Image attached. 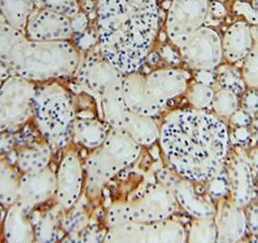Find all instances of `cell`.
Here are the masks:
<instances>
[{
    "instance_id": "4dcf8cb0",
    "label": "cell",
    "mask_w": 258,
    "mask_h": 243,
    "mask_svg": "<svg viewBox=\"0 0 258 243\" xmlns=\"http://www.w3.org/2000/svg\"><path fill=\"white\" fill-rule=\"evenodd\" d=\"M218 82L220 88L223 90H230L238 94L245 90V80L242 72L232 66H221L218 73Z\"/></svg>"
},
{
    "instance_id": "e575fe53",
    "label": "cell",
    "mask_w": 258,
    "mask_h": 243,
    "mask_svg": "<svg viewBox=\"0 0 258 243\" xmlns=\"http://www.w3.org/2000/svg\"><path fill=\"white\" fill-rule=\"evenodd\" d=\"M241 109L250 116L258 112V89H249L242 96Z\"/></svg>"
},
{
    "instance_id": "8d00e7d4",
    "label": "cell",
    "mask_w": 258,
    "mask_h": 243,
    "mask_svg": "<svg viewBox=\"0 0 258 243\" xmlns=\"http://www.w3.org/2000/svg\"><path fill=\"white\" fill-rule=\"evenodd\" d=\"M245 210L246 228L252 234H258V206L249 205L245 206Z\"/></svg>"
},
{
    "instance_id": "d6a6232c",
    "label": "cell",
    "mask_w": 258,
    "mask_h": 243,
    "mask_svg": "<svg viewBox=\"0 0 258 243\" xmlns=\"http://www.w3.org/2000/svg\"><path fill=\"white\" fill-rule=\"evenodd\" d=\"M45 9L61 14L71 19L80 12L77 0H41Z\"/></svg>"
},
{
    "instance_id": "7402d4cb",
    "label": "cell",
    "mask_w": 258,
    "mask_h": 243,
    "mask_svg": "<svg viewBox=\"0 0 258 243\" xmlns=\"http://www.w3.org/2000/svg\"><path fill=\"white\" fill-rule=\"evenodd\" d=\"M117 129H122L142 146L152 145L159 137V128L154 117L137 115L127 111L120 121Z\"/></svg>"
},
{
    "instance_id": "f1b7e54d",
    "label": "cell",
    "mask_w": 258,
    "mask_h": 243,
    "mask_svg": "<svg viewBox=\"0 0 258 243\" xmlns=\"http://www.w3.org/2000/svg\"><path fill=\"white\" fill-rule=\"evenodd\" d=\"M211 108L219 116L230 117L239 109V99L236 93L220 89L215 92Z\"/></svg>"
},
{
    "instance_id": "ee69618b",
    "label": "cell",
    "mask_w": 258,
    "mask_h": 243,
    "mask_svg": "<svg viewBox=\"0 0 258 243\" xmlns=\"http://www.w3.org/2000/svg\"><path fill=\"white\" fill-rule=\"evenodd\" d=\"M249 165L255 172H258V148H254L250 151Z\"/></svg>"
},
{
    "instance_id": "52a82bcc",
    "label": "cell",
    "mask_w": 258,
    "mask_h": 243,
    "mask_svg": "<svg viewBox=\"0 0 258 243\" xmlns=\"http://www.w3.org/2000/svg\"><path fill=\"white\" fill-rule=\"evenodd\" d=\"M105 242H185L187 232L181 223L166 219L153 223H125L109 228Z\"/></svg>"
},
{
    "instance_id": "ab89813d",
    "label": "cell",
    "mask_w": 258,
    "mask_h": 243,
    "mask_svg": "<svg viewBox=\"0 0 258 243\" xmlns=\"http://www.w3.org/2000/svg\"><path fill=\"white\" fill-rule=\"evenodd\" d=\"M160 55L170 64H178L181 59L180 52H177L170 46H163L160 50Z\"/></svg>"
},
{
    "instance_id": "9a60e30c",
    "label": "cell",
    "mask_w": 258,
    "mask_h": 243,
    "mask_svg": "<svg viewBox=\"0 0 258 243\" xmlns=\"http://www.w3.org/2000/svg\"><path fill=\"white\" fill-rule=\"evenodd\" d=\"M56 177L52 170L45 169L26 173L20 179L18 200L31 211L55 195Z\"/></svg>"
},
{
    "instance_id": "2e32d148",
    "label": "cell",
    "mask_w": 258,
    "mask_h": 243,
    "mask_svg": "<svg viewBox=\"0 0 258 243\" xmlns=\"http://www.w3.org/2000/svg\"><path fill=\"white\" fill-rule=\"evenodd\" d=\"M214 219L217 226L218 242H238L245 236V209L235 204L229 197L220 199Z\"/></svg>"
},
{
    "instance_id": "5bb4252c",
    "label": "cell",
    "mask_w": 258,
    "mask_h": 243,
    "mask_svg": "<svg viewBox=\"0 0 258 243\" xmlns=\"http://www.w3.org/2000/svg\"><path fill=\"white\" fill-rule=\"evenodd\" d=\"M70 19L49 9H43L29 18L26 35L39 42H62L73 36Z\"/></svg>"
},
{
    "instance_id": "8fae6325",
    "label": "cell",
    "mask_w": 258,
    "mask_h": 243,
    "mask_svg": "<svg viewBox=\"0 0 258 243\" xmlns=\"http://www.w3.org/2000/svg\"><path fill=\"white\" fill-rule=\"evenodd\" d=\"M124 74L112 63H110L101 53L93 52L82 65L78 80L82 88L92 94L97 100L109 90L122 87Z\"/></svg>"
},
{
    "instance_id": "7dc6e473",
    "label": "cell",
    "mask_w": 258,
    "mask_h": 243,
    "mask_svg": "<svg viewBox=\"0 0 258 243\" xmlns=\"http://www.w3.org/2000/svg\"><path fill=\"white\" fill-rule=\"evenodd\" d=\"M216 1H219V2H224V1H226V0H216Z\"/></svg>"
},
{
    "instance_id": "83f0119b",
    "label": "cell",
    "mask_w": 258,
    "mask_h": 243,
    "mask_svg": "<svg viewBox=\"0 0 258 243\" xmlns=\"http://www.w3.org/2000/svg\"><path fill=\"white\" fill-rule=\"evenodd\" d=\"M217 226L214 218H195L187 232L188 242H216Z\"/></svg>"
},
{
    "instance_id": "d590c367",
    "label": "cell",
    "mask_w": 258,
    "mask_h": 243,
    "mask_svg": "<svg viewBox=\"0 0 258 243\" xmlns=\"http://www.w3.org/2000/svg\"><path fill=\"white\" fill-rule=\"evenodd\" d=\"M234 11L240 16H243L245 22H247L250 26H254L258 24V15L252 8L250 3L245 1H237L234 4Z\"/></svg>"
},
{
    "instance_id": "4fadbf2b",
    "label": "cell",
    "mask_w": 258,
    "mask_h": 243,
    "mask_svg": "<svg viewBox=\"0 0 258 243\" xmlns=\"http://www.w3.org/2000/svg\"><path fill=\"white\" fill-rule=\"evenodd\" d=\"M55 177L57 202L65 209H69L79 200L84 185V171L77 154L65 155Z\"/></svg>"
},
{
    "instance_id": "ba28073f",
    "label": "cell",
    "mask_w": 258,
    "mask_h": 243,
    "mask_svg": "<svg viewBox=\"0 0 258 243\" xmlns=\"http://www.w3.org/2000/svg\"><path fill=\"white\" fill-rule=\"evenodd\" d=\"M36 87L32 82L15 75L0 88V132L26 122L33 115Z\"/></svg>"
},
{
    "instance_id": "3957f363",
    "label": "cell",
    "mask_w": 258,
    "mask_h": 243,
    "mask_svg": "<svg viewBox=\"0 0 258 243\" xmlns=\"http://www.w3.org/2000/svg\"><path fill=\"white\" fill-rule=\"evenodd\" d=\"M79 54L68 41L39 42L0 23V64L30 82L65 77L77 68Z\"/></svg>"
},
{
    "instance_id": "cb8c5ba5",
    "label": "cell",
    "mask_w": 258,
    "mask_h": 243,
    "mask_svg": "<svg viewBox=\"0 0 258 243\" xmlns=\"http://www.w3.org/2000/svg\"><path fill=\"white\" fill-rule=\"evenodd\" d=\"M51 147L47 142L31 144L18 153V166L23 174L47 168L51 160Z\"/></svg>"
},
{
    "instance_id": "d4e9b609",
    "label": "cell",
    "mask_w": 258,
    "mask_h": 243,
    "mask_svg": "<svg viewBox=\"0 0 258 243\" xmlns=\"http://www.w3.org/2000/svg\"><path fill=\"white\" fill-rule=\"evenodd\" d=\"M32 9V0H0V14L6 24L22 32H26Z\"/></svg>"
},
{
    "instance_id": "1f68e13d",
    "label": "cell",
    "mask_w": 258,
    "mask_h": 243,
    "mask_svg": "<svg viewBox=\"0 0 258 243\" xmlns=\"http://www.w3.org/2000/svg\"><path fill=\"white\" fill-rule=\"evenodd\" d=\"M55 218L51 213H46L40 218L34 228L35 239L40 242L52 241L55 233Z\"/></svg>"
},
{
    "instance_id": "44dd1931",
    "label": "cell",
    "mask_w": 258,
    "mask_h": 243,
    "mask_svg": "<svg viewBox=\"0 0 258 243\" xmlns=\"http://www.w3.org/2000/svg\"><path fill=\"white\" fill-rule=\"evenodd\" d=\"M252 45L251 26L239 21L229 26L221 39L223 57L230 63L245 59Z\"/></svg>"
},
{
    "instance_id": "e0dca14e",
    "label": "cell",
    "mask_w": 258,
    "mask_h": 243,
    "mask_svg": "<svg viewBox=\"0 0 258 243\" xmlns=\"http://www.w3.org/2000/svg\"><path fill=\"white\" fill-rule=\"evenodd\" d=\"M189 77V74L181 69H159L146 76V88L155 99L165 106L168 101L185 93Z\"/></svg>"
},
{
    "instance_id": "bcb514c9",
    "label": "cell",
    "mask_w": 258,
    "mask_h": 243,
    "mask_svg": "<svg viewBox=\"0 0 258 243\" xmlns=\"http://www.w3.org/2000/svg\"><path fill=\"white\" fill-rule=\"evenodd\" d=\"M250 4H251L252 8L254 9V11H255L258 15V0H251Z\"/></svg>"
},
{
    "instance_id": "ac0fdd59",
    "label": "cell",
    "mask_w": 258,
    "mask_h": 243,
    "mask_svg": "<svg viewBox=\"0 0 258 243\" xmlns=\"http://www.w3.org/2000/svg\"><path fill=\"white\" fill-rule=\"evenodd\" d=\"M121 92L127 109L137 115L154 117L164 107L149 93L146 77L138 72L124 75Z\"/></svg>"
},
{
    "instance_id": "ffe728a7",
    "label": "cell",
    "mask_w": 258,
    "mask_h": 243,
    "mask_svg": "<svg viewBox=\"0 0 258 243\" xmlns=\"http://www.w3.org/2000/svg\"><path fill=\"white\" fill-rule=\"evenodd\" d=\"M29 212L19 200L9 206L3 224V234L7 242H32L35 239L34 227L28 218Z\"/></svg>"
},
{
    "instance_id": "484cf974",
    "label": "cell",
    "mask_w": 258,
    "mask_h": 243,
    "mask_svg": "<svg viewBox=\"0 0 258 243\" xmlns=\"http://www.w3.org/2000/svg\"><path fill=\"white\" fill-rule=\"evenodd\" d=\"M20 179L18 173L3 160H0V204L10 206L18 200Z\"/></svg>"
},
{
    "instance_id": "4316f807",
    "label": "cell",
    "mask_w": 258,
    "mask_h": 243,
    "mask_svg": "<svg viewBox=\"0 0 258 243\" xmlns=\"http://www.w3.org/2000/svg\"><path fill=\"white\" fill-rule=\"evenodd\" d=\"M252 45L244 59L243 77L248 89H258V24L251 26Z\"/></svg>"
},
{
    "instance_id": "f546056e",
    "label": "cell",
    "mask_w": 258,
    "mask_h": 243,
    "mask_svg": "<svg viewBox=\"0 0 258 243\" xmlns=\"http://www.w3.org/2000/svg\"><path fill=\"white\" fill-rule=\"evenodd\" d=\"M215 90L210 86L201 83H195L187 88L185 91L186 98L194 109H210L215 95Z\"/></svg>"
},
{
    "instance_id": "6da1fadb",
    "label": "cell",
    "mask_w": 258,
    "mask_h": 243,
    "mask_svg": "<svg viewBox=\"0 0 258 243\" xmlns=\"http://www.w3.org/2000/svg\"><path fill=\"white\" fill-rule=\"evenodd\" d=\"M158 140L171 171L195 183H206L221 174L231 142L221 119L194 108L167 115Z\"/></svg>"
},
{
    "instance_id": "7bdbcfd3",
    "label": "cell",
    "mask_w": 258,
    "mask_h": 243,
    "mask_svg": "<svg viewBox=\"0 0 258 243\" xmlns=\"http://www.w3.org/2000/svg\"><path fill=\"white\" fill-rule=\"evenodd\" d=\"M209 10L211 14L216 18H222L226 14V10H225L224 6L222 5V3L219 1H216V0L211 2V4L209 5Z\"/></svg>"
},
{
    "instance_id": "f35d334b",
    "label": "cell",
    "mask_w": 258,
    "mask_h": 243,
    "mask_svg": "<svg viewBox=\"0 0 258 243\" xmlns=\"http://www.w3.org/2000/svg\"><path fill=\"white\" fill-rule=\"evenodd\" d=\"M70 23L73 33H82L86 30L89 24V20L85 14L79 12L77 15L70 19Z\"/></svg>"
},
{
    "instance_id": "f6af8a7d",
    "label": "cell",
    "mask_w": 258,
    "mask_h": 243,
    "mask_svg": "<svg viewBox=\"0 0 258 243\" xmlns=\"http://www.w3.org/2000/svg\"><path fill=\"white\" fill-rule=\"evenodd\" d=\"M252 117L253 118L251 119L249 130H250V133H251V137H253V138L258 140V112Z\"/></svg>"
},
{
    "instance_id": "603a6c76",
    "label": "cell",
    "mask_w": 258,
    "mask_h": 243,
    "mask_svg": "<svg viewBox=\"0 0 258 243\" xmlns=\"http://www.w3.org/2000/svg\"><path fill=\"white\" fill-rule=\"evenodd\" d=\"M110 128L106 122L76 117L72 126V136L82 146L94 150L103 143Z\"/></svg>"
},
{
    "instance_id": "7a4b0ae2",
    "label": "cell",
    "mask_w": 258,
    "mask_h": 243,
    "mask_svg": "<svg viewBox=\"0 0 258 243\" xmlns=\"http://www.w3.org/2000/svg\"><path fill=\"white\" fill-rule=\"evenodd\" d=\"M96 9L104 57L124 75L137 72L158 32L157 0H98Z\"/></svg>"
},
{
    "instance_id": "5b68a950",
    "label": "cell",
    "mask_w": 258,
    "mask_h": 243,
    "mask_svg": "<svg viewBox=\"0 0 258 243\" xmlns=\"http://www.w3.org/2000/svg\"><path fill=\"white\" fill-rule=\"evenodd\" d=\"M32 109L41 134L52 144L65 145L77 117L68 91L55 83L36 87Z\"/></svg>"
},
{
    "instance_id": "d6986e66",
    "label": "cell",
    "mask_w": 258,
    "mask_h": 243,
    "mask_svg": "<svg viewBox=\"0 0 258 243\" xmlns=\"http://www.w3.org/2000/svg\"><path fill=\"white\" fill-rule=\"evenodd\" d=\"M229 198L235 204L245 208L250 204L253 182L249 163L240 155H233L227 167Z\"/></svg>"
},
{
    "instance_id": "8992f818",
    "label": "cell",
    "mask_w": 258,
    "mask_h": 243,
    "mask_svg": "<svg viewBox=\"0 0 258 243\" xmlns=\"http://www.w3.org/2000/svg\"><path fill=\"white\" fill-rule=\"evenodd\" d=\"M179 205L171 189L161 181L148 184L142 192L124 203L110 207L109 228L125 223H153L170 219Z\"/></svg>"
},
{
    "instance_id": "b9f144b4",
    "label": "cell",
    "mask_w": 258,
    "mask_h": 243,
    "mask_svg": "<svg viewBox=\"0 0 258 243\" xmlns=\"http://www.w3.org/2000/svg\"><path fill=\"white\" fill-rule=\"evenodd\" d=\"M195 75H196L197 83H201L208 86H211L214 83V80L217 78V77L212 73V71H207V70L196 71Z\"/></svg>"
},
{
    "instance_id": "74e56055",
    "label": "cell",
    "mask_w": 258,
    "mask_h": 243,
    "mask_svg": "<svg viewBox=\"0 0 258 243\" xmlns=\"http://www.w3.org/2000/svg\"><path fill=\"white\" fill-rule=\"evenodd\" d=\"M230 122L235 128L248 127L251 122V116L247 115L242 109H238L230 116Z\"/></svg>"
},
{
    "instance_id": "277c9868",
    "label": "cell",
    "mask_w": 258,
    "mask_h": 243,
    "mask_svg": "<svg viewBox=\"0 0 258 243\" xmlns=\"http://www.w3.org/2000/svg\"><path fill=\"white\" fill-rule=\"evenodd\" d=\"M142 145L122 129L110 128L103 143L93 150L86 163L87 190L95 197L116 175L134 163Z\"/></svg>"
},
{
    "instance_id": "60d3db41",
    "label": "cell",
    "mask_w": 258,
    "mask_h": 243,
    "mask_svg": "<svg viewBox=\"0 0 258 243\" xmlns=\"http://www.w3.org/2000/svg\"><path fill=\"white\" fill-rule=\"evenodd\" d=\"M250 138H251V133H250V130L247 127L236 128L234 133L230 136V140L238 144H243L245 142H247L250 140Z\"/></svg>"
},
{
    "instance_id": "9c48e42d",
    "label": "cell",
    "mask_w": 258,
    "mask_h": 243,
    "mask_svg": "<svg viewBox=\"0 0 258 243\" xmlns=\"http://www.w3.org/2000/svg\"><path fill=\"white\" fill-rule=\"evenodd\" d=\"M181 60L195 71H213L223 55L221 39L210 27H200L178 47Z\"/></svg>"
},
{
    "instance_id": "7c38bea8",
    "label": "cell",
    "mask_w": 258,
    "mask_h": 243,
    "mask_svg": "<svg viewBox=\"0 0 258 243\" xmlns=\"http://www.w3.org/2000/svg\"><path fill=\"white\" fill-rule=\"evenodd\" d=\"M158 179L168 186L174 194L177 204L189 216L195 218H215L216 207L202 194L197 191L195 182L182 179L169 171L162 172Z\"/></svg>"
},
{
    "instance_id": "836d02e7",
    "label": "cell",
    "mask_w": 258,
    "mask_h": 243,
    "mask_svg": "<svg viewBox=\"0 0 258 243\" xmlns=\"http://www.w3.org/2000/svg\"><path fill=\"white\" fill-rule=\"evenodd\" d=\"M206 183L207 191L214 198L221 199L229 194L228 181L225 178L221 177L220 174L219 176L208 180Z\"/></svg>"
},
{
    "instance_id": "30bf717a",
    "label": "cell",
    "mask_w": 258,
    "mask_h": 243,
    "mask_svg": "<svg viewBox=\"0 0 258 243\" xmlns=\"http://www.w3.org/2000/svg\"><path fill=\"white\" fill-rule=\"evenodd\" d=\"M209 12L208 0H172L166 18V34L174 46L203 26Z\"/></svg>"
}]
</instances>
